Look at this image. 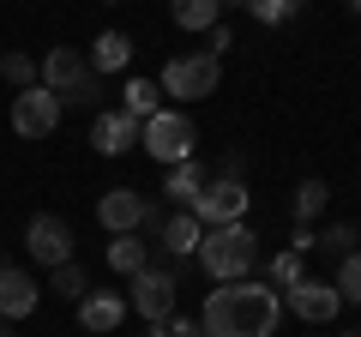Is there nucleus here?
Masks as SVG:
<instances>
[{
    "label": "nucleus",
    "mask_w": 361,
    "mask_h": 337,
    "mask_svg": "<svg viewBox=\"0 0 361 337\" xmlns=\"http://www.w3.org/2000/svg\"><path fill=\"white\" fill-rule=\"evenodd\" d=\"M247 205H253V187L247 181H205L199 187V199L187 211L199 217V229H223V223H247Z\"/></svg>",
    "instance_id": "nucleus-6"
},
{
    "label": "nucleus",
    "mask_w": 361,
    "mask_h": 337,
    "mask_svg": "<svg viewBox=\"0 0 361 337\" xmlns=\"http://www.w3.org/2000/svg\"><path fill=\"white\" fill-rule=\"evenodd\" d=\"M49 289H54L61 301H85V295H90V277H85V265H78V259H66V265H54Z\"/></svg>",
    "instance_id": "nucleus-22"
},
{
    "label": "nucleus",
    "mask_w": 361,
    "mask_h": 337,
    "mask_svg": "<svg viewBox=\"0 0 361 337\" xmlns=\"http://www.w3.org/2000/svg\"><path fill=\"white\" fill-rule=\"evenodd\" d=\"M217 85L223 61H211V54H175L163 66V97H175V103H205V97H217Z\"/></svg>",
    "instance_id": "nucleus-5"
},
{
    "label": "nucleus",
    "mask_w": 361,
    "mask_h": 337,
    "mask_svg": "<svg viewBox=\"0 0 361 337\" xmlns=\"http://www.w3.org/2000/svg\"><path fill=\"white\" fill-rule=\"evenodd\" d=\"M283 307L295 313V319H307V325H331L337 313H343V295L331 289V277H301L283 295Z\"/></svg>",
    "instance_id": "nucleus-11"
},
{
    "label": "nucleus",
    "mask_w": 361,
    "mask_h": 337,
    "mask_svg": "<svg viewBox=\"0 0 361 337\" xmlns=\"http://www.w3.org/2000/svg\"><path fill=\"white\" fill-rule=\"evenodd\" d=\"M109 6H115V0H109Z\"/></svg>",
    "instance_id": "nucleus-34"
},
{
    "label": "nucleus",
    "mask_w": 361,
    "mask_h": 337,
    "mask_svg": "<svg viewBox=\"0 0 361 337\" xmlns=\"http://www.w3.org/2000/svg\"><path fill=\"white\" fill-rule=\"evenodd\" d=\"M247 13H253L259 25H289V18L301 13V0H247Z\"/></svg>",
    "instance_id": "nucleus-26"
},
{
    "label": "nucleus",
    "mask_w": 361,
    "mask_h": 337,
    "mask_svg": "<svg viewBox=\"0 0 361 337\" xmlns=\"http://www.w3.org/2000/svg\"><path fill=\"white\" fill-rule=\"evenodd\" d=\"M193 145H199V127H193L187 109H157L151 121H139V151L151 157V163H163V168L187 163Z\"/></svg>",
    "instance_id": "nucleus-4"
},
{
    "label": "nucleus",
    "mask_w": 361,
    "mask_h": 337,
    "mask_svg": "<svg viewBox=\"0 0 361 337\" xmlns=\"http://www.w3.org/2000/svg\"><path fill=\"white\" fill-rule=\"evenodd\" d=\"M97 223L109 235H139V229H157V205L139 193V187H109L97 199Z\"/></svg>",
    "instance_id": "nucleus-8"
},
{
    "label": "nucleus",
    "mask_w": 361,
    "mask_h": 337,
    "mask_svg": "<svg viewBox=\"0 0 361 337\" xmlns=\"http://www.w3.org/2000/svg\"><path fill=\"white\" fill-rule=\"evenodd\" d=\"M121 109L133 121H151L157 115V78H127V91H121Z\"/></svg>",
    "instance_id": "nucleus-21"
},
{
    "label": "nucleus",
    "mask_w": 361,
    "mask_h": 337,
    "mask_svg": "<svg viewBox=\"0 0 361 337\" xmlns=\"http://www.w3.org/2000/svg\"><path fill=\"white\" fill-rule=\"evenodd\" d=\"M133 145H139V121H133L127 109H97V121H90V151L127 157Z\"/></svg>",
    "instance_id": "nucleus-13"
},
{
    "label": "nucleus",
    "mask_w": 361,
    "mask_h": 337,
    "mask_svg": "<svg viewBox=\"0 0 361 337\" xmlns=\"http://www.w3.org/2000/svg\"><path fill=\"white\" fill-rule=\"evenodd\" d=\"M199 241H205V229H199L193 211H175V217L157 223V247H163V259H193Z\"/></svg>",
    "instance_id": "nucleus-15"
},
{
    "label": "nucleus",
    "mask_w": 361,
    "mask_h": 337,
    "mask_svg": "<svg viewBox=\"0 0 361 337\" xmlns=\"http://www.w3.org/2000/svg\"><path fill=\"white\" fill-rule=\"evenodd\" d=\"M37 85L42 91H54L61 97V109H90V115H97V109H103V97H109V78H97L85 66V54L78 49H49L37 61Z\"/></svg>",
    "instance_id": "nucleus-2"
},
{
    "label": "nucleus",
    "mask_w": 361,
    "mask_h": 337,
    "mask_svg": "<svg viewBox=\"0 0 361 337\" xmlns=\"http://www.w3.org/2000/svg\"><path fill=\"white\" fill-rule=\"evenodd\" d=\"M199 187H205V168H199L193 157H187V163H175V168H169V181H163V193L175 199L180 211H187V205H193V199H199Z\"/></svg>",
    "instance_id": "nucleus-20"
},
{
    "label": "nucleus",
    "mask_w": 361,
    "mask_h": 337,
    "mask_svg": "<svg viewBox=\"0 0 361 337\" xmlns=\"http://www.w3.org/2000/svg\"><path fill=\"white\" fill-rule=\"evenodd\" d=\"M169 13H175L180 30H199V37H205L211 25H223V6H217V0H169Z\"/></svg>",
    "instance_id": "nucleus-19"
},
{
    "label": "nucleus",
    "mask_w": 361,
    "mask_h": 337,
    "mask_svg": "<svg viewBox=\"0 0 361 337\" xmlns=\"http://www.w3.org/2000/svg\"><path fill=\"white\" fill-rule=\"evenodd\" d=\"M325 205H331V187H325L319 175H307V181H301L295 193H289V217H295V223H313Z\"/></svg>",
    "instance_id": "nucleus-18"
},
{
    "label": "nucleus",
    "mask_w": 361,
    "mask_h": 337,
    "mask_svg": "<svg viewBox=\"0 0 361 337\" xmlns=\"http://www.w3.org/2000/svg\"><path fill=\"white\" fill-rule=\"evenodd\" d=\"M349 241H355V223H325V229H319V247H325V253H337V259L355 253Z\"/></svg>",
    "instance_id": "nucleus-27"
},
{
    "label": "nucleus",
    "mask_w": 361,
    "mask_h": 337,
    "mask_svg": "<svg viewBox=\"0 0 361 337\" xmlns=\"http://www.w3.org/2000/svg\"><path fill=\"white\" fill-rule=\"evenodd\" d=\"M349 337H355V331H349Z\"/></svg>",
    "instance_id": "nucleus-35"
},
{
    "label": "nucleus",
    "mask_w": 361,
    "mask_h": 337,
    "mask_svg": "<svg viewBox=\"0 0 361 337\" xmlns=\"http://www.w3.org/2000/svg\"><path fill=\"white\" fill-rule=\"evenodd\" d=\"M217 6H247V0H217Z\"/></svg>",
    "instance_id": "nucleus-31"
},
{
    "label": "nucleus",
    "mask_w": 361,
    "mask_h": 337,
    "mask_svg": "<svg viewBox=\"0 0 361 337\" xmlns=\"http://www.w3.org/2000/svg\"><path fill=\"white\" fill-rule=\"evenodd\" d=\"M283 319V295L271 283H253V277H235V283H217L205 295V337H271Z\"/></svg>",
    "instance_id": "nucleus-1"
},
{
    "label": "nucleus",
    "mask_w": 361,
    "mask_h": 337,
    "mask_svg": "<svg viewBox=\"0 0 361 337\" xmlns=\"http://www.w3.org/2000/svg\"><path fill=\"white\" fill-rule=\"evenodd\" d=\"M25 247H30V259L37 265H66L73 259V223L66 217H54V211H37L30 217V229H25Z\"/></svg>",
    "instance_id": "nucleus-10"
},
{
    "label": "nucleus",
    "mask_w": 361,
    "mask_h": 337,
    "mask_svg": "<svg viewBox=\"0 0 361 337\" xmlns=\"http://www.w3.org/2000/svg\"><path fill=\"white\" fill-rule=\"evenodd\" d=\"M229 42H235V30H229V25H211V30H205V49H199V54L223 61V49H229Z\"/></svg>",
    "instance_id": "nucleus-28"
},
{
    "label": "nucleus",
    "mask_w": 361,
    "mask_h": 337,
    "mask_svg": "<svg viewBox=\"0 0 361 337\" xmlns=\"http://www.w3.org/2000/svg\"><path fill=\"white\" fill-rule=\"evenodd\" d=\"M42 301V283L25 271V265H0V319H30Z\"/></svg>",
    "instance_id": "nucleus-12"
},
{
    "label": "nucleus",
    "mask_w": 361,
    "mask_h": 337,
    "mask_svg": "<svg viewBox=\"0 0 361 337\" xmlns=\"http://www.w3.org/2000/svg\"><path fill=\"white\" fill-rule=\"evenodd\" d=\"M331 289H337V295L349 301V307H361V247L337 259V277H331Z\"/></svg>",
    "instance_id": "nucleus-23"
},
{
    "label": "nucleus",
    "mask_w": 361,
    "mask_h": 337,
    "mask_svg": "<svg viewBox=\"0 0 361 337\" xmlns=\"http://www.w3.org/2000/svg\"><path fill=\"white\" fill-rule=\"evenodd\" d=\"M301 277H307V271H301V253H295V247H283V253L271 259V289H295Z\"/></svg>",
    "instance_id": "nucleus-25"
},
{
    "label": "nucleus",
    "mask_w": 361,
    "mask_h": 337,
    "mask_svg": "<svg viewBox=\"0 0 361 337\" xmlns=\"http://www.w3.org/2000/svg\"><path fill=\"white\" fill-rule=\"evenodd\" d=\"M145 337H157V325H151V331H145Z\"/></svg>",
    "instance_id": "nucleus-33"
},
{
    "label": "nucleus",
    "mask_w": 361,
    "mask_h": 337,
    "mask_svg": "<svg viewBox=\"0 0 361 337\" xmlns=\"http://www.w3.org/2000/svg\"><path fill=\"white\" fill-rule=\"evenodd\" d=\"M121 319H127V295H115V289H90V295L78 301V325H85L90 337H115Z\"/></svg>",
    "instance_id": "nucleus-14"
},
{
    "label": "nucleus",
    "mask_w": 361,
    "mask_h": 337,
    "mask_svg": "<svg viewBox=\"0 0 361 337\" xmlns=\"http://www.w3.org/2000/svg\"><path fill=\"white\" fill-rule=\"evenodd\" d=\"M157 337H205V325H199V319H163Z\"/></svg>",
    "instance_id": "nucleus-29"
},
{
    "label": "nucleus",
    "mask_w": 361,
    "mask_h": 337,
    "mask_svg": "<svg viewBox=\"0 0 361 337\" xmlns=\"http://www.w3.org/2000/svg\"><path fill=\"white\" fill-rule=\"evenodd\" d=\"M193 259L205 265V277H217V283H235V277L253 271V259H259V235L247 229V223H223V229H205V241H199Z\"/></svg>",
    "instance_id": "nucleus-3"
},
{
    "label": "nucleus",
    "mask_w": 361,
    "mask_h": 337,
    "mask_svg": "<svg viewBox=\"0 0 361 337\" xmlns=\"http://www.w3.org/2000/svg\"><path fill=\"white\" fill-rule=\"evenodd\" d=\"M0 337H18V325H13V319H0Z\"/></svg>",
    "instance_id": "nucleus-30"
},
{
    "label": "nucleus",
    "mask_w": 361,
    "mask_h": 337,
    "mask_svg": "<svg viewBox=\"0 0 361 337\" xmlns=\"http://www.w3.org/2000/svg\"><path fill=\"white\" fill-rule=\"evenodd\" d=\"M0 78H6L13 91H30V85H37V61L18 54V49H6V54H0Z\"/></svg>",
    "instance_id": "nucleus-24"
},
{
    "label": "nucleus",
    "mask_w": 361,
    "mask_h": 337,
    "mask_svg": "<svg viewBox=\"0 0 361 337\" xmlns=\"http://www.w3.org/2000/svg\"><path fill=\"white\" fill-rule=\"evenodd\" d=\"M61 127V97L30 85V91H13V133L18 139H49Z\"/></svg>",
    "instance_id": "nucleus-9"
},
{
    "label": "nucleus",
    "mask_w": 361,
    "mask_h": 337,
    "mask_svg": "<svg viewBox=\"0 0 361 337\" xmlns=\"http://www.w3.org/2000/svg\"><path fill=\"white\" fill-rule=\"evenodd\" d=\"M145 265H151V241H139V235H115V241H109V271L139 277Z\"/></svg>",
    "instance_id": "nucleus-17"
},
{
    "label": "nucleus",
    "mask_w": 361,
    "mask_h": 337,
    "mask_svg": "<svg viewBox=\"0 0 361 337\" xmlns=\"http://www.w3.org/2000/svg\"><path fill=\"white\" fill-rule=\"evenodd\" d=\"M127 283H133V295H127V307H133V313H145L151 325L175 319V289H180L175 265H145V271H139V277H127Z\"/></svg>",
    "instance_id": "nucleus-7"
},
{
    "label": "nucleus",
    "mask_w": 361,
    "mask_h": 337,
    "mask_svg": "<svg viewBox=\"0 0 361 337\" xmlns=\"http://www.w3.org/2000/svg\"><path fill=\"white\" fill-rule=\"evenodd\" d=\"M85 66H90L97 78H109V73H127V66H133V37H127V30H103V37L90 42Z\"/></svg>",
    "instance_id": "nucleus-16"
},
{
    "label": "nucleus",
    "mask_w": 361,
    "mask_h": 337,
    "mask_svg": "<svg viewBox=\"0 0 361 337\" xmlns=\"http://www.w3.org/2000/svg\"><path fill=\"white\" fill-rule=\"evenodd\" d=\"M349 13H355V18H361V0H349Z\"/></svg>",
    "instance_id": "nucleus-32"
}]
</instances>
